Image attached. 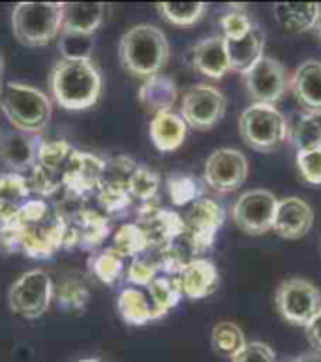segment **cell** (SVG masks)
<instances>
[{
  "mask_svg": "<svg viewBox=\"0 0 321 362\" xmlns=\"http://www.w3.org/2000/svg\"><path fill=\"white\" fill-rule=\"evenodd\" d=\"M188 134V124L180 113L175 111H163V113L153 115L151 126H148V136L156 151L160 152H175L182 146Z\"/></svg>",
  "mask_w": 321,
  "mask_h": 362,
  "instance_id": "603a6c76",
  "label": "cell"
},
{
  "mask_svg": "<svg viewBox=\"0 0 321 362\" xmlns=\"http://www.w3.org/2000/svg\"><path fill=\"white\" fill-rule=\"evenodd\" d=\"M111 233V222L104 211L98 206L88 205L74 220L66 222L64 250L83 248L94 250L104 243Z\"/></svg>",
  "mask_w": 321,
  "mask_h": 362,
  "instance_id": "2e32d148",
  "label": "cell"
},
{
  "mask_svg": "<svg viewBox=\"0 0 321 362\" xmlns=\"http://www.w3.org/2000/svg\"><path fill=\"white\" fill-rule=\"evenodd\" d=\"M137 163L128 156H113L105 160L104 175L100 186H109V188H120L130 192V179L136 171Z\"/></svg>",
  "mask_w": 321,
  "mask_h": 362,
  "instance_id": "f35d334b",
  "label": "cell"
},
{
  "mask_svg": "<svg viewBox=\"0 0 321 362\" xmlns=\"http://www.w3.org/2000/svg\"><path fill=\"white\" fill-rule=\"evenodd\" d=\"M291 90L305 113L321 115V62L305 60L291 77Z\"/></svg>",
  "mask_w": 321,
  "mask_h": 362,
  "instance_id": "44dd1931",
  "label": "cell"
},
{
  "mask_svg": "<svg viewBox=\"0 0 321 362\" xmlns=\"http://www.w3.org/2000/svg\"><path fill=\"white\" fill-rule=\"evenodd\" d=\"M188 60L194 70L209 79H222L226 74L231 71L223 36H211V38L197 42L190 49Z\"/></svg>",
  "mask_w": 321,
  "mask_h": 362,
  "instance_id": "d6986e66",
  "label": "cell"
},
{
  "mask_svg": "<svg viewBox=\"0 0 321 362\" xmlns=\"http://www.w3.org/2000/svg\"><path fill=\"white\" fill-rule=\"evenodd\" d=\"M314 226V211L305 199L289 195L278 199L272 231L288 240H297L308 235Z\"/></svg>",
  "mask_w": 321,
  "mask_h": 362,
  "instance_id": "e0dca14e",
  "label": "cell"
},
{
  "mask_svg": "<svg viewBox=\"0 0 321 362\" xmlns=\"http://www.w3.org/2000/svg\"><path fill=\"white\" fill-rule=\"evenodd\" d=\"M254 25H256V23L252 21L250 17L240 10L229 11V13L222 16V19H220V27H222L223 30V38H240V36H245Z\"/></svg>",
  "mask_w": 321,
  "mask_h": 362,
  "instance_id": "7bdbcfd3",
  "label": "cell"
},
{
  "mask_svg": "<svg viewBox=\"0 0 321 362\" xmlns=\"http://www.w3.org/2000/svg\"><path fill=\"white\" fill-rule=\"evenodd\" d=\"M248 177V160L237 148H218L205 162L203 179L209 188L220 194L239 189Z\"/></svg>",
  "mask_w": 321,
  "mask_h": 362,
  "instance_id": "8fae6325",
  "label": "cell"
},
{
  "mask_svg": "<svg viewBox=\"0 0 321 362\" xmlns=\"http://www.w3.org/2000/svg\"><path fill=\"white\" fill-rule=\"evenodd\" d=\"M111 248L124 259H136L139 255L147 254L148 244L136 222L120 226L113 235V246Z\"/></svg>",
  "mask_w": 321,
  "mask_h": 362,
  "instance_id": "1f68e13d",
  "label": "cell"
},
{
  "mask_svg": "<svg viewBox=\"0 0 321 362\" xmlns=\"http://www.w3.org/2000/svg\"><path fill=\"white\" fill-rule=\"evenodd\" d=\"M0 107L16 132L40 134L47 128L53 115L49 96L25 83H6L0 87Z\"/></svg>",
  "mask_w": 321,
  "mask_h": 362,
  "instance_id": "277c9868",
  "label": "cell"
},
{
  "mask_svg": "<svg viewBox=\"0 0 321 362\" xmlns=\"http://www.w3.org/2000/svg\"><path fill=\"white\" fill-rule=\"evenodd\" d=\"M231 362H276V355L272 347L263 341H246V346L231 358Z\"/></svg>",
  "mask_w": 321,
  "mask_h": 362,
  "instance_id": "ee69618b",
  "label": "cell"
},
{
  "mask_svg": "<svg viewBox=\"0 0 321 362\" xmlns=\"http://www.w3.org/2000/svg\"><path fill=\"white\" fill-rule=\"evenodd\" d=\"M186 235L190 237L199 255L213 248L216 235L226 220L223 206L214 199L202 197L196 203H192L185 216Z\"/></svg>",
  "mask_w": 321,
  "mask_h": 362,
  "instance_id": "4fadbf2b",
  "label": "cell"
},
{
  "mask_svg": "<svg viewBox=\"0 0 321 362\" xmlns=\"http://www.w3.org/2000/svg\"><path fill=\"white\" fill-rule=\"evenodd\" d=\"M54 103L66 111H85L100 100L102 74L93 60L60 59L49 76Z\"/></svg>",
  "mask_w": 321,
  "mask_h": 362,
  "instance_id": "7a4b0ae2",
  "label": "cell"
},
{
  "mask_svg": "<svg viewBox=\"0 0 321 362\" xmlns=\"http://www.w3.org/2000/svg\"><path fill=\"white\" fill-rule=\"evenodd\" d=\"M246 90L254 98V103H274L282 100L288 88V76L276 59L263 54L259 62L252 66L245 76Z\"/></svg>",
  "mask_w": 321,
  "mask_h": 362,
  "instance_id": "5bb4252c",
  "label": "cell"
},
{
  "mask_svg": "<svg viewBox=\"0 0 321 362\" xmlns=\"http://www.w3.org/2000/svg\"><path fill=\"white\" fill-rule=\"evenodd\" d=\"M305 329H306V338H308V341H310V346L314 347L317 353H321V310H320V314L312 319Z\"/></svg>",
  "mask_w": 321,
  "mask_h": 362,
  "instance_id": "f6af8a7d",
  "label": "cell"
},
{
  "mask_svg": "<svg viewBox=\"0 0 321 362\" xmlns=\"http://www.w3.org/2000/svg\"><path fill=\"white\" fill-rule=\"evenodd\" d=\"M272 13L286 33L303 34L316 27L321 6L317 2H280L272 6Z\"/></svg>",
  "mask_w": 321,
  "mask_h": 362,
  "instance_id": "d4e9b609",
  "label": "cell"
},
{
  "mask_svg": "<svg viewBox=\"0 0 321 362\" xmlns=\"http://www.w3.org/2000/svg\"><path fill=\"white\" fill-rule=\"evenodd\" d=\"M27 177L19 173L0 175V226L10 223L30 201Z\"/></svg>",
  "mask_w": 321,
  "mask_h": 362,
  "instance_id": "484cf974",
  "label": "cell"
},
{
  "mask_svg": "<svg viewBox=\"0 0 321 362\" xmlns=\"http://www.w3.org/2000/svg\"><path fill=\"white\" fill-rule=\"evenodd\" d=\"M117 310L124 323L141 327L151 321H156L154 317V308L151 303V297L145 287H126L122 289L117 298Z\"/></svg>",
  "mask_w": 321,
  "mask_h": 362,
  "instance_id": "83f0119b",
  "label": "cell"
},
{
  "mask_svg": "<svg viewBox=\"0 0 321 362\" xmlns=\"http://www.w3.org/2000/svg\"><path fill=\"white\" fill-rule=\"evenodd\" d=\"M160 189V175L147 165H137L130 179V195L141 203H153Z\"/></svg>",
  "mask_w": 321,
  "mask_h": 362,
  "instance_id": "ab89813d",
  "label": "cell"
},
{
  "mask_svg": "<svg viewBox=\"0 0 321 362\" xmlns=\"http://www.w3.org/2000/svg\"><path fill=\"white\" fill-rule=\"evenodd\" d=\"M158 276V265H156V261L151 254H143L136 259H132L128 269H126V281L134 287H148Z\"/></svg>",
  "mask_w": 321,
  "mask_h": 362,
  "instance_id": "60d3db41",
  "label": "cell"
},
{
  "mask_svg": "<svg viewBox=\"0 0 321 362\" xmlns=\"http://www.w3.org/2000/svg\"><path fill=\"white\" fill-rule=\"evenodd\" d=\"M79 362H100L98 358H83V361H79Z\"/></svg>",
  "mask_w": 321,
  "mask_h": 362,
  "instance_id": "681fc988",
  "label": "cell"
},
{
  "mask_svg": "<svg viewBox=\"0 0 321 362\" xmlns=\"http://www.w3.org/2000/svg\"><path fill=\"white\" fill-rule=\"evenodd\" d=\"M71 152H74V146L68 141H40L36 163L51 169V171H57L59 175H62V180H64V169Z\"/></svg>",
  "mask_w": 321,
  "mask_h": 362,
  "instance_id": "74e56055",
  "label": "cell"
},
{
  "mask_svg": "<svg viewBox=\"0 0 321 362\" xmlns=\"http://www.w3.org/2000/svg\"><path fill=\"white\" fill-rule=\"evenodd\" d=\"M207 11L203 2H160L158 13L175 27H192Z\"/></svg>",
  "mask_w": 321,
  "mask_h": 362,
  "instance_id": "836d02e7",
  "label": "cell"
},
{
  "mask_svg": "<svg viewBox=\"0 0 321 362\" xmlns=\"http://www.w3.org/2000/svg\"><path fill=\"white\" fill-rule=\"evenodd\" d=\"M94 49V34L60 30L59 51L64 60H91Z\"/></svg>",
  "mask_w": 321,
  "mask_h": 362,
  "instance_id": "8d00e7d4",
  "label": "cell"
},
{
  "mask_svg": "<svg viewBox=\"0 0 321 362\" xmlns=\"http://www.w3.org/2000/svg\"><path fill=\"white\" fill-rule=\"evenodd\" d=\"M317 30V36H320L321 38V13H320V17H317V23H316V27H314Z\"/></svg>",
  "mask_w": 321,
  "mask_h": 362,
  "instance_id": "c3c4849f",
  "label": "cell"
},
{
  "mask_svg": "<svg viewBox=\"0 0 321 362\" xmlns=\"http://www.w3.org/2000/svg\"><path fill=\"white\" fill-rule=\"evenodd\" d=\"M276 308L288 323L306 327L320 314L321 293L305 278L284 280L276 289Z\"/></svg>",
  "mask_w": 321,
  "mask_h": 362,
  "instance_id": "ba28073f",
  "label": "cell"
},
{
  "mask_svg": "<svg viewBox=\"0 0 321 362\" xmlns=\"http://www.w3.org/2000/svg\"><path fill=\"white\" fill-rule=\"evenodd\" d=\"M88 269L98 281L115 286L124 274V257H120L113 248H107L88 259Z\"/></svg>",
  "mask_w": 321,
  "mask_h": 362,
  "instance_id": "d6a6232c",
  "label": "cell"
},
{
  "mask_svg": "<svg viewBox=\"0 0 321 362\" xmlns=\"http://www.w3.org/2000/svg\"><path fill=\"white\" fill-rule=\"evenodd\" d=\"M54 297V284L42 269H33L21 274L8 291L10 310L19 317L34 321L49 310Z\"/></svg>",
  "mask_w": 321,
  "mask_h": 362,
  "instance_id": "52a82bcc",
  "label": "cell"
},
{
  "mask_svg": "<svg viewBox=\"0 0 321 362\" xmlns=\"http://www.w3.org/2000/svg\"><path fill=\"white\" fill-rule=\"evenodd\" d=\"M62 6L57 2H21L11 11V28L19 44L44 47L62 28Z\"/></svg>",
  "mask_w": 321,
  "mask_h": 362,
  "instance_id": "5b68a950",
  "label": "cell"
},
{
  "mask_svg": "<svg viewBox=\"0 0 321 362\" xmlns=\"http://www.w3.org/2000/svg\"><path fill=\"white\" fill-rule=\"evenodd\" d=\"M165 188L171 203L175 206H190L197 199H202V186L199 180L192 175L173 173L165 180Z\"/></svg>",
  "mask_w": 321,
  "mask_h": 362,
  "instance_id": "d590c367",
  "label": "cell"
},
{
  "mask_svg": "<svg viewBox=\"0 0 321 362\" xmlns=\"http://www.w3.org/2000/svg\"><path fill=\"white\" fill-rule=\"evenodd\" d=\"M104 168V158L74 148V152L68 158V163H66L64 188L62 189L79 195V197H85V199H91L102 182Z\"/></svg>",
  "mask_w": 321,
  "mask_h": 362,
  "instance_id": "9a60e30c",
  "label": "cell"
},
{
  "mask_svg": "<svg viewBox=\"0 0 321 362\" xmlns=\"http://www.w3.org/2000/svg\"><path fill=\"white\" fill-rule=\"evenodd\" d=\"M175 278L179 281L182 297L190 298V300H199V298L213 295L216 291L218 281H220L216 265L205 257L190 261Z\"/></svg>",
  "mask_w": 321,
  "mask_h": 362,
  "instance_id": "ac0fdd59",
  "label": "cell"
},
{
  "mask_svg": "<svg viewBox=\"0 0 321 362\" xmlns=\"http://www.w3.org/2000/svg\"><path fill=\"white\" fill-rule=\"evenodd\" d=\"M151 297L154 308V317L162 319L163 315H168L173 308H177L182 298L180 293L179 281L175 276H162L160 274L156 280L148 287H145Z\"/></svg>",
  "mask_w": 321,
  "mask_h": 362,
  "instance_id": "f1b7e54d",
  "label": "cell"
},
{
  "mask_svg": "<svg viewBox=\"0 0 321 362\" xmlns=\"http://www.w3.org/2000/svg\"><path fill=\"white\" fill-rule=\"evenodd\" d=\"M2 76H4V57L0 53V83H2Z\"/></svg>",
  "mask_w": 321,
  "mask_h": 362,
  "instance_id": "7dc6e473",
  "label": "cell"
},
{
  "mask_svg": "<svg viewBox=\"0 0 321 362\" xmlns=\"http://www.w3.org/2000/svg\"><path fill=\"white\" fill-rule=\"evenodd\" d=\"M228 100L216 87L211 85H194L182 94L180 100V117L188 128L207 132L223 119Z\"/></svg>",
  "mask_w": 321,
  "mask_h": 362,
  "instance_id": "9c48e42d",
  "label": "cell"
},
{
  "mask_svg": "<svg viewBox=\"0 0 321 362\" xmlns=\"http://www.w3.org/2000/svg\"><path fill=\"white\" fill-rule=\"evenodd\" d=\"M297 168L305 182L321 186V146L297 152Z\"/></svg>",
  "mask_w": 321,
  "mask_h": 362,
  "instance_id": "b9f144b4",
  "label": "cell"
},
{
  "mask_svg": "<svg viewBox=\"0 0 321 362\" xmlns=\"http://www.w3.org/2000/svg\"><path fill=\"white\" fill-rule=\"evenodd\" d=\"M66 222L45 199H30L10 223L0 226V250L49 259L64 250Z\"/></svg>",
  "mask_w": 321,
  "mask_h": 362,
  "instance_id": "6da1fadb",
  "label": "cell"
},
{
  "mask_svg": "<svg viewBox=\"0 0 321 362\" xmlns=\"http://www.w3.org/2000/svg\"><path fill=\"white\" fill-rule=\"evenodd\" d=\"M288 139L293 143L297 152L321 146V115L303 111L293 124H289Z\"/></svg>",
  "mask_w": 321,
  "mask_h": 362,
  "instance_id": "f546056e",
  "label": "cell"
},
{
  "mask_svg": "<svg viewBox=\"0 0 321 362\" xmlns=\"http://www.w3.org/2000/svg\"><path fill=\"white\" fill-rule=\"evenodd\" d=\"M137 98L145 111L151 115H158L163 111H173L175 103L179 100V88L171 77L158 74V76L147 77L141 83Z\"/></svg>",
  "mask_w": 321,
  "mask_h": 362,
  "instance_id": "cb8c5ba5",
  "label": "cell"
},
{
  "mask_svg": "<svg viewBox=\"0 0 321 362\" xmlns=\"http://www.w3.org/2000/svg\"><path fill=\"white\" fill-rule=\"evenodd\" d=\"M239 134L257 152H272L288 139L289 122L276 105L252 103L240 113Z\"/></svg>",
  "mask_w": 321,
  "mask_h": 362,
  "instance_id": "8992f818",
  "label": "cell"
},
{
  "mask_svg": "<svg viewBox=\"0 0 321 362\" xmlns=\"http://www.w3.org/2000/svg\"><path fill=\"white\" fill-rule=\"evenodd\" d=\"M223 42H226V51H228L231 71H237V74L245 76L252 66L263 59L265 34L257 25H254L245 36H240V38H223Z\"/></svg>",
  "mask_w": 321,
  "mask_h": 362,
  "instance_id": "7402d4cb",
  "label": "cell"
},
{
  "mask_svg": "<svg viewBox=\"0 0 321 362\" xmlns=\"http://www.w3.org/2000/svg\"><path fill=\"white\" fill-rule=\"evenodd\" d=\"M213 349L226 358H233L246 346V336L239 325L233 321H220L214 325L211 334Z\"/></svg>",
  "mask_w": 321,
  "mask_h": 362,
  "instance_id": "4dcf8cb0",
  "label": "cell"
},
{
  "mask_svg": "<svg viewBox=\"0 0 321 362\" xmlns=\"http://www.w3.org/2000/svg\"><path fill=\"white\" fill-rule=\"evenodd\" d=\"M105 16H107V6L100 4V2L64 4L62 6V28L60 30L94 34L100 25L105 21Z\"/></svg>",
  "mask_w": 321,
  "mask_h": 362,
  "instance_id": "4316f807",
  "label": "cell"
},
{
  "mask_svg": "<svg viewBox=\"0 0 321 362\" xmlns=\"http://www.w3.org/2000/svg\"><path fill=\"white\" fill-rule=\"evenodd\" d=\"M40 139L33 134L11 132L0 139V162L11 169V173L27 175L38 158Z\"/></svg>",
  "mask_w": 321,
  "mask_h": 362,
  "instance_id": "ffe728a7",
  "label": "cell"
},
{
  "mask_svg": "<svg viewBox=\"0 0 321 362\" xmlns=\"http://www.w3.org/2000/svg\"><path fill=\"white\" fill-rule=\"evenodd\" d=\"M54 298L66 312H83L91 300V293L79 278H64L54 287Z\"/></svg>",
  "mask_w": 321,
  "mask_h": 362,
  "instance_id": "e575fe53",
  "label": "cell"
},
{
  "mask_svg": "<svg viewBox=\"0 0 321 362\" xmlns=\"http://www.w3.org/2000/svg\"><path fill=\"white\" fill-rule=\"evenodd\" d=\"M137 226L147 238L148 252L165 248L186 231L185 218L154 203H143L137 211Z\"/></svg>",
  "mask_w": 321,
  "mask_h": 362,
  "instance_id": "7c38bea8",
  "label": "cell"
},
{
  "mask_svg": "<svg viewBox=\"0 0 321 362\" xmlns=\"http://www.w3.org/2000/svg\"><path fill=\"white\" fill-rule=\"evenodd\" d=\"M120 64L134 77L158 76L168 64L169 42L165 34L154 25H136L128 28L119 44Z\"/></svg>",
  "mask_w": 321,
  "mask_h": 362,
  "instance_id": "3957f363",
  "label": "cell"
},
{
  "mask_svg": "<svg viewBox=\"0 0 321 362\" xmlns=\"http://www.w3.org/2000/svg\"><path fill=\"white\" fill-rule=\"evenodd\" d=\"M291 362H321V353H317V351L303 353V355L295 357Z\"/></svg>",
  "mask_w": 321,
  "mask_h": 362,
  "instance_id": "bcb514c9",
  "label": "cell"
},
{
  "mask_svg": "<svg viewBox=\"0 0 321 362\" xmlns=\"http://www.w3.org/2000/svg\"><path fill=\"white\" fill-rule=\"evenodd\" d=\"M278 199L271 189H248L235 201L231 218L235 226L246 235H265L272 229Z\"/></svg>",
  "mask_w": 321,
  "mask_h": 362,
  "instance_id": "30bf717a",
  "label": "cell"
}]
</instances>
